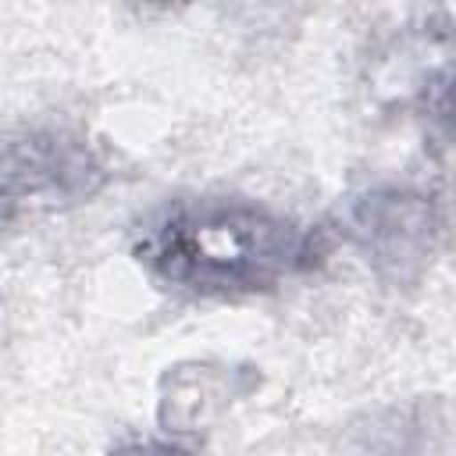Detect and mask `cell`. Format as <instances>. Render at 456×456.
<instances>
[{
	"mask_svg": "<svg viewBox=\"0 0 456 456\" xmlns=\"http://www.w3.org/2000/svg\"><path fill=\"white\" fill-rule=\"evenodd\" d=\"M353 239L374 260V267L410 278L417 274L438 239V214L431 196L410 192V189H370L360 200H353Z\"/></svg>",
	"mask_w": 456,
	"mask_h": 456,
	"instance_id": "cell-3",
	"label": "cell"
},
{
	"mask_svg": "<svg viewBox=\"0 0 456 456\" xmlns=\"http://www.w3.org/2000/svg\"><path fill=\"white\" fill-rule=\"evenodd\" d=\"M107 182L96 150L64 128H28L0 139V210H39L89 200Z\"/></svg>",
	"mask_w": 456,
	"mask_h": 456,
	"instance_id": "cell-2",
	"label": "cell"
},
{
	"mask_svg": "<svg viewBox=\"0 0 456 456\" xmlns=\"http://www.w3.org/2000/svg\"><path fill=\"white\" fill-rule=\"evenodd\" d=\"M139 264L192 296H253L317 264L314 232L239 196H196L164 207L135 242Z\"/></svg>",
	"mask_w": 456,
	"mask_h": 456,
	"instance_id": "cell-1",
	"label": "cell"
},
{
	"mask_svg": "<svg viewBox=\"0 0 456 456\" xmlns=\"http://www.w3.org/2000/svg\"><path fill=\"white\" fill-rule=\"evenodd\" d=\"M110 456H192V452L182 449V445H171V442L132 438V442H121L118 449H110Z\"/></svg>",
	"mask_w": 456,
	"mask_h": 456,
	"instance_id": "cell-4",
	"label": "cell"
}]
</instances>
